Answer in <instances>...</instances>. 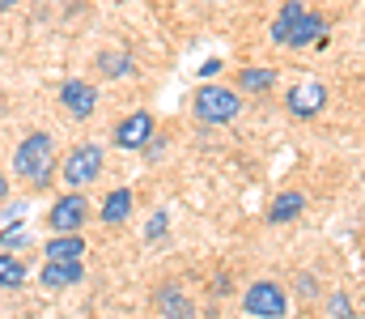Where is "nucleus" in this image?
I'll use <instances>...</instances> for the list:
<instances>
[{
    "mask_svg": "<svg viewBox=\"0 0 365 319\" xmlns=\"http://www.w3.org/2000/svg\"><path fill=\"white\" fill-rule=\"evenodd\" d=\"M242 311L251 319H284L289 315V290L280 281H251L242 290Z\"/></svg>",
    "mask_w": 365,
    "mask_h": 319,
    "instance_id": "20e7f679",
    "label": "nucleus"
},
{
    "mask_svg": "<svg viewBox=\"0 0 365 319\" xmlns=\"http://www.w3.org/2000/svg\"><path fill=\"white\" fill-rule=\"evenodd\" d=\"M191 111H195L200 123H208V128H225V123H234V119L242 115V94H238V86L204 81V86L195 90V98H191Z\"/></svg>",
    "mask_w": 365,
    "mask_h": 319,
    "instance_id": "f03ea898",
    "label": "nucleus"
},
{
    "mask_svg": "<svg viewBox=\"0 0 365 319\" xmlns=\"http://www.w3.org/2000/svg\"><path fill=\"white\" fill-rule=\"evenodd\" d=\"M13 171H17V179H26L30 188L43 192L51 183V175H56V141H51V132L21 136L17 149H13Z\"/></svg>",
    "mask_w": 365,
    "mask_h": 319,
    "instance_id": "f257e3e1",
    "label": "nucleus"
},
{
    "mask_svg": "<svg viewBox=\"0 0 365 319\" xmlns=\"http://www.w3.org/2000/svg\"><path fill=\"white\" fill-rule=\"evenodd\" d=\"M319 39H327V17H323L319 9H306V13L297 17L293 34H289V47H293V51H306V47H319Z\"/></svg>",
    "mask_w": 365,
    "mask_h": 319,
    "instance_id": "1a4fd4ad",
    "label": "nucleus"
},
{
    "mask_svg": "<svg viewBox=\"0 0 365 319\" xmlns=\"http://www.w3.org/2000/svg\"><path fill=\"white\" fill-rule=\"evenodd\" d=\"M136 64H132V56L128 51H98V73L106 77V81H115V77H128Z\"/></svg>",
    "mask_w": 365,
    "mask_h": 319,
    "instance_id": "f3484780",
    "label": "nucleus"
},
{
    "mask_svg": "<svg viewBox=\"0 0 365 319\" xmlns=\"http://www.w3.org/2000/svg\"><path fill=\"white\" fill-rule=\"evenodd\" d=\"M86 255V238L81 234H51L43 243V260H81Z\"/></svg>",
    "mask_w": 365,
    "mask_h": 319,
    "instance_id": "2eb2a0df",
    "label": "nucleus"
},
{
    "mask_svg": "<svg viewBox=\"0 0 365 319\" xmlns=\"http://www.w3.org/2000/svg\"><path fill=\"white\" fill-rule=\"evenodd\" d=\"M327 315L331 319H353V298H349L344 290H336V294L327 298Z\"/></svg>",
    "mask_w": 365,
    "mask_h": 319,
    "instance_id": "6ab92c4d",
    "label": "nucleus"
},
{
    "mask_svg": "<svg viewBox=\"0 0 365 319\" xmlns=\"http://www.w3.org/2000/svg\"><path fill=\"white\" fill-rule=\"evenodd\" d=\"M86 217H90V201H86V192L73 188L47 209V226H51V234H81Z\"/></svg>",
    "mask_w": 365,
    "mask_h": 319,
    "instance_id": "39448f33",
    "label": "nucleus"
},
{
    "mask_svg": "<svg viewBox=\"0 0 365 319\" xmlns=\"http://www.w3.org/2000/svg\"><path fill=\"white\" fill-rule=\"evenodd\" d=\"M302 213H306V192L289 188V192H276V201L268 205V221H272V226H289V221H297Z\"/></svg>",
    "mask_w": 365,
    "mask_h": 319,
    "instance_id": "f8f14e48",
    "label": "nucleus"
},
{
    "mask_svg": "<svg viewBox=\"0 0 365 319\" xmlns=\"http://www.w3.org/2000/svg\"><path fill=\"white\" fill-rule=\"evenodd\" d=\"M17 285H26V264L4 251L0 255V290H17Z\"/></svg>",
    "mask_w": 365,
    "mask_h": 319,
    "instance_id": "a211bd4d",
    "label": "nucleus"
},
{
    "mask_svg": "<svg viewBox=\"0 0 365 319\" xmlns=\"http://www.w3.org/2000/svg\"><path fill=\"white\" fill-rule=\"evenodd\" d=\"M60 106L73 115V119H90L98 111V90L90 81H64L60 86Z\"/></svg>",
    "mask_w": 365,
    "mask_h": 319,
    "instance_id": "6e6552de",
    "label": "nucleus"
},
{
    "mask_svg": "<svg viewBox=\"0 0 365 319\" xmlns=\"http://www.w3.org/2000/svg\"><path fill=\"white\" fill-rule=\"evenodd\" d=\"M306 13V4L302 0H284L280 4V13H276V21L268 26V34H272L276 47H289V34H293V26H297V17Z\"/></svg>",
    "mask_w": 365,
    "mask_h": 319,
    "instance_id": "4468645a",
    "label": "nucleus"
},
{
    "mask_svg": "<svg viewBox=\"0 0 365 319\" xmlns=\"http://www.w3.org/2000/svg\"><path fill=\"white\" fill-rule=\"evenodd\" d=\"M153 307H158L162 319H195V307H191V298L182 294L179 285H162L153 294Z\"/></svg>",
    "mask_w": 365,
    "mask_h": 319,
    "instance_id": "9b49d317",
    "label": "nucleus"
},
{
    "mask_svg": "<svg viewBox=\"0 0 365 319\" xmlns=\"http://www.w3.org/2000/svg\"><path fill=\"white\" fill-rule=\"evenodd\" d=\"M4 192H9V183H4V171H0V201H4Z\"/></svg>",
    "mask_w": 365,
    "mask_h": 319,
    "instance_id": "b1692460",
    "label": "nucleus"
},
{
    "mask_svg": "<svg viewBox=\"0 0 365 319\" xmlns=\"http://www.w3.org/2000/svg\"><path fill=\"white\" fill-rule=\"evenodd\" d=\"M284 106H289L293 119H319V115L327 111V86H323L319 77L297 81L293 90H284Z\"/></svg>",
    "mask_w": 365,
    "mask_h": 319,
    "instance_id": "423d86ee",
    "label": "nucleus"
},
{
    "mask_svg": "<svg viewBox=\"0 0 365 319\" xmlns=\"http://www.w3.org/2000/svg\"><path fill=\"white\" fill-rule=\"evenodd\" d=\"M81 277H86V264H81V260H47V264H43V273H38V281H43L47 290L77 285Z\"/></svg>",
    "mask_w": 365,
    "mask_h": 319,
    "instance_id": "9d476101",
    "label": "nucleus"
},
{
    "mask_svg": "<svg viewBox=\"0 0 365 319\" xmlns=\"http://www.w3.org/2000/svg\"><path fill=\"white\" fill-rule=\"evenodd\" d=\"M21 0H0V13H9V9H17Z\"/></svg>",
    "mask_w": 365,
    "mask_h": 319,
    "instance_id": "5701e85b",
    "label": "nucleus"
},
{
    "mask_svg": "<svg viewBox=\"0 0 365 319\" xmlns=\"http://www.w3.org/2000/svg\"><path fill=\"white\" fill-rule=\"evenodd\" d=\"M166 221H170V217L158 209L153 217H149V230H145V234H149V238H162V234H166Z\"/></svg>",
    "mask_w": 365,
    "mask_h": 319,
    "instance_id": "412c9836",
    "label": "nucleus"
},
{
    "mask_svg": "<svg viewBox=\"0 0 365 319\" xmlns=\"http://www.w3.org/2000/svg\"><path fill=\"white\" fill-rule=\"evenodd\" d=\"M153 136H158V123H153L149 111H132V115H123V119L115 123V145H119V149L140 153V149H149Z\"/></svg>",
    "mask_w": 365,
    "mask_h": 319,
    "instance_id": "0eeeda50",
    "label": "nucleus"
},
{
    "mask_svg": "<svg viewBox=\"0 0 365 319\" xmlns=\"http://www.w3.org/2000/svg\"><path fill=\"white\" fill-rule=\"evenodd\" d=\"M221 73V60H208V64H200V77L208 81V77H217Z\"/></svg>",
    "mask_w": 365,
    "mask_h": 319,
    "instance_id": "4be33fe9",
    "label": "nucleus"
},
{
    "mask_svg": "<svg viewBox=\"0 0 365 319\" xmlns=\"http://www.w3.org/2000/svg\"><path fill=\"white\" fill-rule=\"evenodd\" d=\"M102 162H106V153H102V145H93V141H81V145H73L64 158H60V179L68 183V188H90L93 179L102 175Z\"/></svg>",
    "mask_w": 365,
    "mask_h": 319,
    "instance_id": "7ed1b4c3",
    "label": "nucleus"
},
{
    "mask_svg": "<svg viewBox=\"0 0 365 319\" xmlns=\"http://www.w3.org/2000/svg\"><path fill=\"white\" fill-rule=\"evenodd\" d=\"M293 290H297V294H302V298H319V277H314V273H306V268H302V273H297V277H293Z\"/></svg>",
    "mask_w": 365,
    "mask_h": 319,
    "instance_id": "aec40b11",
    "label": "nucleus"
},
{
    "mask_svg": "<svg viewBox=\"0 0 365 319\" xmlns=\"http://www.w3.org/2000/svg\"><path fill=\"white\" fill-rule=\"evenodd\" d=\"M132 217V188H115L102 201V226H123Z\"/></svg>",
    "mask_w": 365,
    "mask_h": 319,
    "instance_id": "dca6fc26",
    "label": "nucleus"
},
{
    "mask_svg": "<svg viewBox=\"0 0 365 319\" xmlns=\"http://www.w3.org/2000/svg\"><path fill=\"white\" fill-rule=\"evenodd\" d=\"M276 81H280V73L276 69H255V64H247V69H238V90L242 94H272Z\"/></svg>",
    "mask_w": 365,
    "mask_h": 319,
    "instance_id": "ddd939ff",
    "label": "nucleus"
}]
</instances>
